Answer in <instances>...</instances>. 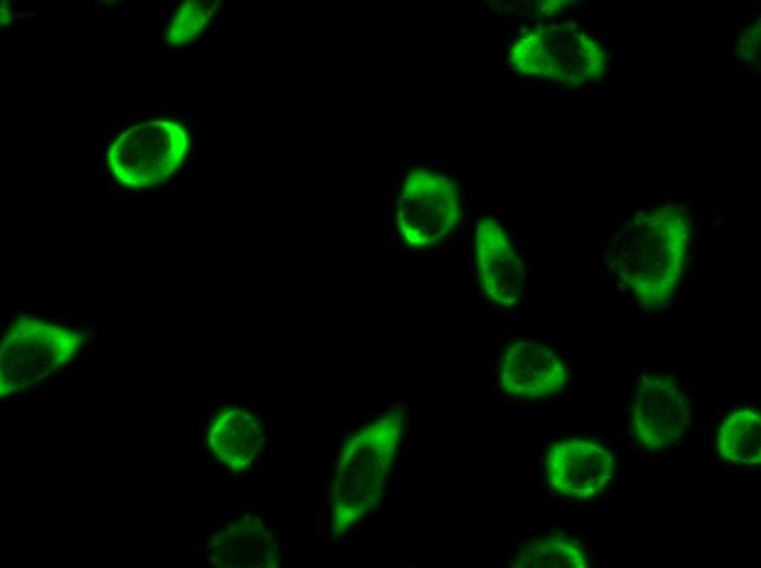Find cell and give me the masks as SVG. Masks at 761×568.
Wrapping results in <instances>:
<instances>
[{
	"mask_svg": "<svg viewBox=\"0 0 761 568\" xmlns=\"http://www.w3.org/2000/svg\"><path fill=\"white\" fill-rule=\"evenodd\" d=\"M692 237V218L686 206L667 203L642 209L610 239L609 270L641 306L664 307L682 283Z\"/></svg>",
	"mask_w": 761,
	"mask_h": 568,
	"instance_id": "6da1fadb",
	"label": "cell"
},
{
	"mask_svg": "<svg viewBox=\"0 0 761 568\" xmlns=\"http://www.w3.org/2000/svg\"><path fill=\"white\" fill-rule=\"evenodd\" d=\"M507 62L515 73L530 79L581 86L606 74L608 52L579 24L550 21L522 31L508 49Z\"/></svg>",
	"mask_w": 761,
	"mask_h": 568,
	"instance_id": "7a4b0ae2",
	"label": "cell"
},
{
	"mask_svg": "<svg viewBox=\"0 0 761 568\" xmlns=\"http://www.w3.org/2000/svg\"><path fill=\"white\" fill-rule=\"evenodd\" d=\"M460 217V190L454 177L430 167H418L403 176L394 227L406 249L430 251L441 247L453 236Z\"/></svg>",
	"mask_w": 761,
	"mask_h": 568,
	"instance_id": "3957f363",
	"label": "cell"
},
{
	"mask_svg": "<svg viewBox=\"0 0 761 568\" xmlns=\"http://www.w3.org/2000/svg\"><path fill=\"white\" fill-rule=\"evenodd\" d=\"M695 417L694 401L674 371H646L633 382L628 429L642 450L660 454L678 449L690 434Z\"/></svg>",
	"mask_w": 761,
	"mask_h": 568,
	"instance_id": "277c9868",
	"label": "cell"
},
{
	"mask_svg": "<svg viewBox=\"0 0 761 568\" xmlns=\"http://www.w3.org/2000/svg\"><path fill=\"white\" fill-rule=\"evenodd\" d=\"M82 335L50 321L20 316L7 328L0 351L1 397L21 392L69 364Z\"/></svg>",
	"mask_w": 761,
	"mask_h": 568,
	"instance_id": "5b68a950",
	"label": "cell"
},
{
	"mask_svg": "<svg viewBox=\"0 0 761 568\" xmlns=\"http://www.w3.org/2000/svg\"><path fill=\"white\" fill-rule=\"evenodd\" d=\"M541 469L548 488L571 501H589L606 495L618 477V459L604 439L567 436L545 451Z\"/></svg>",
	"mask_w": 761,
	"mask_h": 568,
	"instance_id": "8992f818",
	"label": "cell"
},
{
	"mask_svg": "<svg viewBox=\"0 0 761 568\" xmlns=\"http://www.w3.org/2000/svg\"><path fill=\"white\" fill-rule=\"evenodd\" d=\"M496 377L501 391L522 402H542L563 393L571 367L562 352L538 336H515L500 351Z\"/></svg>",
	"mask_w": 761,
	"mask_h": 568,
	"instance_id": "52a82bcc",
	"label": "cell"
},
{
	"mask_svg": "<svg viewBox=\"0 0 761 568\" xmlns=\"http://www.w3.org/2000/svg\"><path fill=\"white\" fill-rule=\"evenodd\" d=\"M476 270L487 298L501 308L515 306L526 287L525 264L506 226L494 216L479 220L473 235Z\"/></svg>",
	"mask_w": 761,
	"mask_h": 568,
	"instance_id": "ba28073f",
	"label": "cell"
},
{
	"mask_svg": "<svg viewBox=\"0 0 761 568\" xmlns=\"http://www.w3.org/2000/svg\"><path fill=\"white\" fill-rule=\"evenodd\" d=\"M715 450L728 465L757 466L761 462V414L751 405L729 410L715 433Z\"/></svg>",
	"mask_w": 761,
	"mask_h": 568,
	"instance_id": "9c48e42d",
	"label": "cell"
},
{
	"mask_svg": "<svg viewBox=\"0 0 761 568\" xmlns=\"http://www.w3.org/2000/svg\"><path fill=\"white\" fill-rule=\"evenodd\" d=\"M590 563V553L582 540L566 534H548L520 545L511 565L518 568H587Z\"/></svg>",
	"mask_w": 761,
	"mask_h": 568,
	"instance_id": "30bf717a",
	"label": "cell"
},
{
	"mask_svg": "<svg viewBox=\"0 0 761 568\" xmlns=\"http://www.w3.org/2000/svg\"><path fill=\"white\" fill-rule=\"evenodd\" d=\"M760 28L759 24H753L751 25L745 35L740 39V48L738 50L740 51V55L742 58L749 60L750 58H756L757 50L759 48V39H760Z\"/></svg>",
	"mask_w": 761,
	"mask_h": 568,
	"instance_id": "8fae6325",
	"label": "cell"
},
{
	"mask_svg": "<svg viewBox=\"0 0 761 568\" xmlns=\"http://www.w3.org/2000/svg\"><path fill=\"white\" fill-rule=\"evenodd\" d=\"M118 129H119L118 127L112 128V129L109 130V135L112 137Z\"/></svg>",
	"mask_w": 761,
	"mask_h": 568,
	"instance_id": "7c38bea8",
	"label": "cell"
},
{
	"mask_svg": "<svg viewBox=\"0 0 761 568\" xmlns=\"http://www.w3.org/2000/svg\"><path fill=\"white\" fill-rule=\"evenodd\" d=\"M163 16H164V17L167 16V9H166V8H165L164 11H163Z\"/></svg>",
	"mask_w": 761,
	"mask_h": 568,
	"instance_id": "4fadbf2b",
	"label": "cell"
},
{
	"mask_svg": "<svg viewBox=\"0 0 761 568\" xmlns=\"http://www.w3.org/2000/svg\"><path fill=\"white\" fill-rule=\"evenodd\" d=\"M164 107L171 108L173 107V105H164Z\"/></svg>",
	"mask_w": 761,
	"mask_h": 568,
	"instance_id": "5bb4252c",
	"label": "cell"
}]
</instances>
